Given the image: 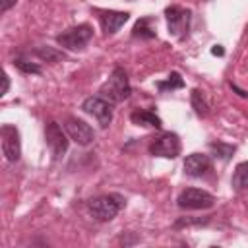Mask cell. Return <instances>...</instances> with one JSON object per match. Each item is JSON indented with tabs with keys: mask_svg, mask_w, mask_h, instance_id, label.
I'll return each instance as SVG.
<instances>
[{
	"mask_svg": "<svg viewBox=\"0 0 248 248\" xmlns=\"http://www.w3.org/2000/svg\"><path fill=\"white\" fill-rule=\"evenodd\" d=\"M45 140H46V145L50 147L54 157H62L68 151V138L54 120H50L45 126Z\"/></svg>",
	"mask_w": 248,
	"mask_h": 248,
	"instance_id": "10",
	"label": "cell"
},
{
	"mask_svg": "<svg viewBox=\"0 0 248 248\" xmlns=\"http://www.w3.org/2000/svg\"><path fill=\"white\" fill-rule=\"evenodd\" d=\"M232 186L236 190H248V161L236 165L232 174Z\"/></svg>",
	"mask_w": 248,
	"mask_h": 248,
	"instance_id": "15",
	"label": "cell"
},
{
	"mask_svg": "<svg viewBox=\"0 0 248 248\" xmlns=\"http://www.w3.org/2000/svg\"><path fill=\"white\" fill-rule=\"evenodd\" d=\"M91 37H93V27L87 23H81V25H76L60 33L56 37V43L68 50H81L91 41Z\"/></svg>",
	"mask_w": 248,
	"mask_h": 248,
	"instance_id": "3",
	"label": "cell"
},
{
	"mask_svg": "<svg viewBox=\"0 0 248 248\" xmlns=\"http://www.w3.org/2000/svg\"><path fill=\"white\" fill-rule=\"evenodd\" d=\"M35 54L41 60H46V62H52V64L64 58V52H60L56 48H50V46H39V48H35Z\"/></svg>",
	"mask_w": 248,
	"mask_h": 248,
	"instance_id": "18",
	"label": "cell"
},
{
	"mask_svg": "<svg viewBox=\"0 0 248 248\" xmlns=\"http://www.w3.org/2000/svg\"><path fill=\"white\" fill-rule=\"evenodd\" d=\"M130 120L136 126H145V128H161V118L151 112V110H134L130 114Z\"/></svg>",
	"mask_w": 248,
	"mask_h": 248,
	"instance_id": "13",
	"label": "cell"
},
{
	"mask_svg": "<svg viewBox=\"0 0 248 248\" xmlns=\"http://www.w3.org/2000/svg\"><path fill=\"white\" fill-rule=\"evenodd\" d=\"M132 93V87H130V79L124 72V68L116 66L112 70V74L108 76V79L103 83V87L99 89V95L103 99H107L110 105L112 103H122L130 97Z\"/></svg>",
	"mask_w": 248,
	"mask_h": 248,
	"instance_id": "1",
	"label": "cell"
},
{
	"mask_svg": "<svg viewBox=\"0 0 248 248\" xmlns=\"http://www.w3.org/2000/svg\"><path fill=\"white\" fill-rule=\"evenodd\" d=\"M182 87H184V79L180 78L178 72H170V76L165 81H159L157 83V89L159 91H172V89H182Z\"/></svg>",
	"mask_w": 248,
	"mask_h": 248,
	"instance_id": "16",
	"label": "cell"
},
{
	"mask_svg": "<svg viewBox=\"0 0 248 248\" xmlns=\"http://www.w3.org/2000/svg\"><path fill=\"white\" fill-rule=\"evenodd\" d=\"M64 128H66L70 140H74L78 145H89L95 140L93 128L87 122H83L81 118H78V116H68L64 120Z\"/></svg>",
	"mask_w": 248,
	"mask_h": 248,
	"instance_id": "9",
	"label": "cell"
},
{
	"mask_svg": "<svg viewBox=\"0 0 248 248\" xmlns=\"http://www.w3.org/2000/svg\"><path fill=\"white\" fill-rule=\"evenodd\" d=\"M211 52H213V54H223V48H219V46H215V48H213Z\"/></svg>",
	"mask_w": 248,
	"mask_h": 248,
	"instance_id": "23",
	"label": "cell"
},
{
	"mask_svg": "<svg viewBox=\"0 0 248 248\" xmlns=\"http://www.w3.org/2000/svg\"><path fill=\"white\" fill-rule=\"evenodd\" d=\"M2 81H4V87H2V93H0V95H6V93H8V87H10V78H8V74L2 76Z\"/></svg>",
	"mask_w": 248,
	"mask_h": 248,
	"instance_id": "22",
	"label": "cell"
},
{
	"mask_svg": "<svg viewBox=\"0 0 248 248\" xmlns=\"http://www.w3.org/2000/svg\"><path fill=\"white\" fill-rule=\"evenodd\" d=\"M190 101H192L194 110H196L200 116H205V114L209 112V105H207V101H205V97H203V93H202L200 89H194V91H192Z\"/></svg>",
	"mask_w": 248,
	"mask_h": 248,
	"instance_id": "17",
	"label": "cell"
},
{
	"mask_svg": "<svg viewBox=\"0 0 248 248\" xmlns=\"http://www.w3.org/2000/svg\"><path fill=\"white\" fill-rule=\"evenodd\" d=\"M81 108H83L87 114L95 116L97 122H99L103 128H107V126L110 124V120H112V108H110V103H108L107 99H103L101 95L87 97V99L83 101Z\"/></svg>",
	"mask_w": 248,
	"mask_h": 248,
	"instance_id": "8",
	"label": "cell"
},
{
	"mask_svg": "<svg viewBox=\"0 0 248 248\" xmlns=\"http://www.w3.org/2000/svg\"><path fill=\"white\" fill-rule=\"evenodd\" d=\"M16 2H17V0H0V10H2V14L8 12L12 6H16Z\"/></svg>",
	"mask_w": 248,
	"mask_h": 248,
	"instance_id": "21",
	"label": "cell"
},
{
	"mask_svg": "<svg viewBox=\"0 0 248 248\" xmlns=\"http://www.w3.org/2000/svg\"><path fill=\"white\" fill-rule=\"evenodd\" d=\"M176 202L182 209H207L215 203V196L200 188H186L180 192Z\"/></svg>",
	"mask_w": 248,
	"mask_h": 248,
	"instance_id": "6",
	"label": "cell"
},
{
	"mask_svg": "<svg viewBox=\"0 0 248 248\" xmlns=\"http://www.w3.org/2000/svg\"><path fill=\"white\" fill-rule=\"evenodd\" d=\"M149 153L153 157H165V159H174L180 155V140L172 132H165L159 138H155L149 145Z\"/></svg>",
	"mask_w": 248,
	"mask_h": 248,
	"instance_id": "5",
	"label": "cell"
},
{
	"mask_svg": "<svg viewBox=\"0 0 248 248\" xmlns=\"http://www.w3.org/2000/svg\"><path fill=\"white\" fill-rule=\"evenodd\" d=\"M209 149H211L213 155L219 157V159H229V157L234 153V145H229V143H223V141H213V143H209Z\"/></svg>",
	"mask_w": 248,
	"mask_h": 248,
	"instance_id": "19",
	"label": "cell"
},
{
	"mask_svg": "<svg viewBox=\"0 0 248 248\" xmlns=\"http://www.w3.org/2000/svg\"><path fill=\"white\" fill-rule=\"evenodd\" d=\"M132 35L134 37H140V39H153L157 37V31H155V19L153 17H141L136 21L134 29H132Z\"/></svg>",
	"mask_w": 248,
	"mask_h": 248,
	"instance_id": "14",
	"label": "cell"
},
{
	"mask_svg": "<svg viewBox=\"0 0 248 248\" xmlns=\"http://www.w3.org/2000/svg\"><path fill=\"white\" fill-rule=\"evenodd\" d=\"M165 17H167V25H169V33L176 39H182L188 35V27H190V10H184L180 6H169L165 10Z\"/></svg>",
	"mask_w": 248,
	"mask_h": 248,
	"instance_id": "4",
	"label": "cell"
},
{
	"mask_svg": "<svg viewBox=\"0 0 248 248\" xmlns=\"http://www.w3.org/2000/svg\"><path fill=\"white\" fill-rule=\"evenodd\" d=\"M207 170H211V159L203 153H192L184 161V172L192 178H202Z\"/></svg>",
	"mask_w": 248,
	"mask_h": 248,
	"instance_id": "11",
	"label": "cell"
},
{
	"mask_svg": "<svg viewBox=\"0 0 248 248\" xmlns=\"http://www.w3.org/2000/svg\"><path fill=\"white\" fill-rule=\"evenodd\" d=\"M0 140H2V153L4 157L14 163L21 155V141H19V132L14 124H4L0 128Z\"/></svg>",
	"mask_w": 248,
	"mask_h": 248,
	"instance_id": "7",
	"label": "cell"
},
{
	"mask_svg": "<svg viewBox=\"0 0 248 248\" xmlns=\"http://www.w3.org/2000/svg\"><path fill=\"white\" fill-rule=\"evenodd\" d=\"M126 200L120 194H105L99 196L95 200L89 202V213L97 219V221H110L118 215V211L124 207Z\"/></svg>",
	"mask_w": 248,
	"mask_h": 248,
	"instance_id": "2",
	"label": "cell"
},
{
	"mask_svg": "<svg viewBox=\"0 0 248 248\" xmlns=\"http://www.w3.org/2000/svg\"><path fill=\"white\" fill-rule=\"evenodd\" d=\"M128 17H130V14H128V12L105 10V12H101L99 21H101L103 31H105L107 35H112V33H116V31H118L126 21H128Z\"/></svg>",
	"mask_w": 248,
	"mask_h": 248,
	"instance_id": "12",
	"label": "cell"
},
{
	"mask_svg": "<svg viewBox=\"0 0 248 248\" xmlns=\"http://www.w3.org/2000/svg\"><path fill=\"white\" fill-rule=\"evenodd\" d=\"M14 66H16L17 70L25 72V74H41V66L35 64V62H29V60H25V58H16V60H14Z\"/></svg>",
	"mask_w": 248,
	"mask_h": 248,
	"instance_id": "20",
	"label": "cell"
}]
</instances>
